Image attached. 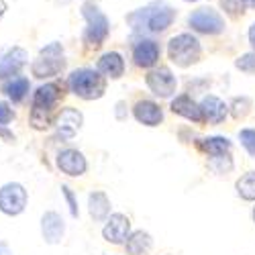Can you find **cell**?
I'll list each match as a JSON object with an SVG mask.
<instances>
[{
  "label": "cell",
  "mask_w": 255,
  "mask_h": 255,
  "mask_svg": "<svg viewBox=\"0 0 255 255\" xmlns=\"http://www.w3.org/2000/svg\"><path fill=\"white\" fill-rule=\"evenodd\" d=\"M61 98V88L57 84H41L31 96V125L33 129L43 131L51 125V113Z\"/></svg>",
  "instance_id": "6da1fadb"
},
{
  "label": "cell",
  "mask_w": 255,
  "mask_h": 255,
  "mask_svg": "<svg viewBox=\"0 0 255 255\" xmlns=\"http://www.w3.org/2000/svg\"><path fill=\"white\" fill-rule=\"evenodd\" d=\"M174 18H176V10L172 6L153 4V6H147V8H141L133 14H129L127 20H129L133 29H137V31L145 29L149 33H161L174 23Z\"/></svg>",
  "instance_id": "7a4b0ae2"
},
{
  "label": "cell",
  "mask_w": 255,
  "mask_h": 255,
  "mask_svg": "<svg viewBox=\"0 0 255 255\" xmlns=\"http://www.w3.org/2000/svg\"><path fill=\"white\" fill-rule=\"evenodd\" d=\"M68 88L72 94H76L78 98H84V100H94V98H100L106 90V82L104 78L96 72V70H90V68H80V70H74L68 78Z\"/></svg>",
  "instance_id": "3957f363"
},
{
  "label": "cell",
  "mask_w": 255,
  "mask_h": 255,
  "mask_svg": "<svg viewBox=\"0 0 255 255\" xmlns=\"http://www.w3.org/2000/svg\"><path fill=\"white\" fill-rule=\"evenodd\" d=\"M66 70V57H63V47L61 43L53 41V43L45 45L39 51V57L31 63V74L39 80L55 78Z\"/></svg>",
  "instance_id": "277c9868"
},
{
  "label": "cell",
  "mask_w": 255,
  "mask_h": 255,
  "mask_svg": "<svg viewBox=\"0 0 255 255\" xmlns=\"http://www.w3.org/2000/svg\"><path fill=\"white\" fill-rule=\"evenodd\" d=\"M82 16L86 18V31H84V43L88 47H100L104 39L109 37V18L102 14V10L94 2H86L82 6Z\"/></svg>",
  "instance_id": "5b68a950"
},
{
  "label": "cell",
  "mask_w": 255,
  "mask_h": 255,
  "mask_svg": "<svg viewBox=\"0 0 255 255\" xmlns=\"http://www.w3.org/2000/svg\"><path fill=\"white\" fill-rule=\"evenodd\" d=\"M167 55L180 68L192 66V63H196L200 59V43H198V39L192 37V35H188V33H182V35H178L174 39H169Z\"/></svg>",
  "instance_id": "8992f818"
},
{
  "label": "cell",
  "mask_w": 255,
  "mask_h": 255,
  "mask_svg": "<svg viewBox=\"0 0 255 255\" xmlns=\"http://www.w3.org/2000/svg\"><path fill=\"white\" fill-rule=\"evenodd\" d=\"M29 202V192L20 182H6L0 186V212L6 217L23 215Z\"/></svg>",
  "instance_id": "52a82bcc"
},
{
  "label": "cell",
  "mask_w": 255,
  "mask_h": 255,
  "mask_svg": "<svg viewBox=\"0 0 255 255\" xmlns=\"http://www.w3.org/2000/svg\"><path fill=\"white\" fill-rule=\"evenodd\" d=\"M188 25L192 27L194 31L198 33H204V35H217L221 31H225V20L223 16L210 6H202V8H196L188 18Z\"/></svg>",
  "instance_id": "ba28073f"
},
{
  "label": "cell",
  "mask_w": 255,
  "mask_h": 255,
  "mask_svg": "<svg viewBox=\"0 0 255 255\" xmlns=\"http://www.w3.org/2000/svg\"><path fill=\"white\" fill-rule=\"evenodd\" d=\"M29 63V53L23 47H8L0 53V82H4L12 76H18L20 70Z\"/></svg>",
  "instance_id": "9c48e42d"
},
{
  "label": "cell",
  "mask_w": 255,
  "mask_h": 255,
  "mask_svg": "<svg viewBox=\"0 0 255 255\" xmlns=\"http://www.w3.org/2000/svg\"><path fill=\"white\" fill-rule=\"evenodd\" d=\"M55 163L61 169V174H66L70 178L84 176L86 174V169H88V161H86V157H84V153L74 149V147L61 149L57 153V157H55Z\"/></svg>",
  "instance_id": "30bf717a"
},
{
  "label": "cell",
  "mask_w": 255,
  "mask_h": 255,
  "mask_svg": "<svg viewBox=\"0 0 255 255\" xmlns=\"http://www.w3.org/2000/svg\"><path fill=\"white\" fill-rule=\"evenodd\" d=\"M147 86H149V90L155 96L169 98L176 92L178 80H176V76L169 72L167 68H155V70H151L149 74H147Z\"/></svg>",
  "instance_id": "8fae6325"
},
{
  "label": "cell",
  "mask_w": 255,
  "mask_h": 255,
  "mask_svg": "<svg viewBox=\"0 0 255 255\" xmlns=\"http://www.w3.org/2000/svg\"><path fill=\"white\" fill-rule=\"evenodd\" d=\"M131 235V221L129 217L121 215V212H115V215H109L106 219V225L102 229V237L113 243V245H121L127 241V237Z\"/></svg>",
  "instance_id": "7c38bea8"
},
{
  "label": "cell",
  "mask_w": 255,
  "mask_h": 255,
  "mask_svg": "<svg viewBox=\"0 0 255 255\" xmlns=\"http://www.w3.org/2000/svg\"><path fill=\"white\" fill-rule=\"evenodd\" d=\"M82 123H84L82 113L78 109H72V106H68V109H61L59 115L53 121L57 137H61V139H72L82 129Z\"/></svg>",
  "instance_id": "4fadbf2b"
},
{
  "label": "cell",
  "mask_w": 255,
  "mask_h": 255,
  "mask_svg": "<svg viewBox=\"0 0 255 255\" xmlns=\"http://www.w3.org/2000/svg\"><path fill=\"white\" fill-rule=\"evenodd\" d=\"M63 235H66V223H63L59 212H43V217H41V237H43V241L47 245H57L61 243Z\"/></svg>",
  "instance_id": "5bb4252c"
},
{
  "label": "cell",
  "mask_w": 255,
  "mask_h": 255,
  "mask_svg": "<svg viewBox=\"0 0 255 255\" xmlns=\"http://www.w3.org/2000/svg\"><path fill=\"white\" fill-rule=\"evenodd\" d=\"M0 92L12 104H23L31 92V80L27 76H12L0 84Z\"/></svg>",
  "instance_id": "9a60e30c"
},
{
  "label": "cell",
  "mask_w": 255,
  "mask_h": 255,
  "mask_svg": "<svg viewBox=\"0 0 255 255\" xmlns=\"http://www.w3.org/2000/svg\"><path fill=\"white\" fill-rule=\"evenodd\" d=\"M133 59L139 68H151L159 59V45L151 39H141L133 47Z\"/></svg>",
  "instance_id": "2e32d148"
},
{
  "label": "cell",
  "mask_w": 255,
  "mask_h": 255,
  "mask_svg": "<svg viewBox=\"0 0 255 255\" xmlns=\"http://www.w3.org/2000/svg\"><path fill=\"white\" fill-rule=\"evenodd\" d=\"M96 72L102 76V78H113V80H119L125 72V61L121 57V53L117 51H109L104 53L98 63H96Z\"/></svg>",
  "instance_id": "e0dca14e"
},
{
  "label": "cell",
  "mask_w": 255,
  "mask_h": 255,
  "mask_svg": "<svg viewBox=\"0 0 255 255\" xmlns=\"http://www.w3.org/2000/svg\"><path fill=\"white\" fill-rule=\"evenodd\" d=\"M133 115H135V119L139 123H143L147 127H157L163 121L161 109L155 102H151V100H139L135 104V109H133Z\"/></svg>",
  "instance_id": "ac0fdd59"
},
{
  "label": "cell",
  "mask_w": 255,
  "mask_h": 255,
  "mask_svg": "<svg viewBox=\"0 0 255 255\" xmlns=\"http://www.w3.org/2000/svg\"><path fill=\"white\" fill-rule=\"evenodd\" d=\"M198 106L202 111V119L212 125H219L227 119V104L217 96H204Z\"/></svg>",
  "instance_id": "d6986e66"
},
{
  "label": "cell",
  "mask_w": 255,
  "mask_h": 255,
  "mask_svg": "<svg viewBox=\"0 0 255 255\" xmlns=\"http://www.w3.org/2000/svg\"><path fill=\"white\" fill-rule=\"evenodd\" d=\"M88 212L92 221L96 223H102L109 219L111 215V200L109 196H106L104 192H100V190H94V192L88 194Z\"/></svg>",
  "instance_id": "ffe728a7"
},
{
  "label": "cell",
  "mask_w": 255,
  "mask_h": 255,
  "mask_svg": "<svg viewBox=\"0 0 255 255\" xmlns=\"http://www.w3.org/2000/svg\"><path fill=\"white\" fill-rule=\"evenodd\" d=\"M172 111H174L176 115L188 119V121H194V123H202V121H204V119H202L200 106H198L192 98H190V96H186V94L176 96V98L172 100Z\"/></svg>",
  "instance_id": "44dd1931"
},
{
  "label": "cell",
  "mask_w": 255,
  "mask_h": 255,
  "mask_svg": "<svg viewBox=\"0 0 255 255\" xmlns=\"http://www.w3.org/2000/svg\"><path fill=\"white\" fill-rule=\"evenodd\" d=\"M151 245H153L151 235L149 233H145V231L131 233V235L127 237V241H125V249H127L129 255H147L151 251Z\"/></svg>",
  "instance_id": "7402d4cb"
},
{
  "label": "cell",
  "mask_w": 255,
  "mask_h": 255,
  "mask_svg": "<svg viewBox=\"0 0 255 255\" xmlns=\"http://www.w3.org/2000/svg\"><path fill=\"white\" fill-rule=\"evenodd\" d=\"M198 147H200V151H204L206 155L219 159V157H225V153L231 151V141L225 139V137H206V139L198 141Z\"/></svg>",
  "instance_id": "603a6c76"
},
{
  "label": "cell",
  "mask_w": 255,
  "mask_h": 255,
  "mask_svg": "<svg viewBox=\"0 0 255 255\" xmlns=\"http://www.w3.org/2000/svg\"><path fill=\"white\" fill-rule=\"evenodd\" d=\"M237 194L243 200H255V172L245 174L239 182H237Z\"/></svg>",
  "instance_id": "cb8c5ba5"
},
{
  "label": "cell",
  "mask_w": 255,
  "mask_h": 255,
  "mask_svg": "<svg viewBox=\"0 0 255 255\" xmlns=\"http://www.w3.org/2000/svg\"><path fill=\"white\" fill-rule=\"evenodd\" d=\"M235 66H237V70H241V72H245V74H255V51L241 55V57L235 61Z\"/></svg>",
  "instance_id": "d4e9b609"
},
{
  "label": "cell",
  "mask_w": 255,
  "mask_h": 255,
  "mask_svg": "<svg viewBox=\"0 0 255 255\" xmlns=\"http://www.w3.org/2000/svg\"><path fill=\"white\" fill-rule=\"evenodd\" d=\"M239 139H241V145L247 149V153L255 155V129H243L239 133Z\"/></svg>",
  "instance_id": "484cf974"
},
{
  "label": "cell",
  "mask_w": 255,
  "mask_h": 255,
  "mask_svg": "<svg viewBox=\"0 0 255 255\" xmlns=\"http://www.w3.org/2000/svg\"><path fill=\"white\" fill-rule=\"evenodd\" d=\"M14 111H12V106L8 104V102H4V100H0V125L2 127H6V125H10L12 121H14Z\"/></svg>",
  "instance_id": "4316f807"
},
{
  "label": "cell",
  "mask_w": 255,
  "mask_h": 255,
  "mask_svg": "<svg viewBox=\"0 0 255 255\" xmlns=\"http://www.w3.org/2000/svg\"><path fill=\"white\" fill-rule=\"evenodd\" d=\"M61 194L66 196V200H68V206H70V215L74 217V219H78L80 217V208H78V202H76V196H74V192L68 188V186H61Z\"/></svg>",
  "instance_id": "83f0119b"
},
{
  "label": "cell",
  "mask_w": 255,
  "mask_h": 255,
  "mask_svg": "<svg viewBox=\"0 0 255 255\" xmlns=\"http://www.w3.org/2000/svg\"><path fill=\"white\" fill-rule=\"evenodd\" d=\"M221 4L231 14H239V12H243V4L245 2H243V0H221Z\"/></svg>",
  "instance_id": "f1b7e54d"
},
{
  "label": "cell",
  "mask_w": 255,
  "mask_h": 255,
  "mask_svg": "<svg viewBox=\"0 0 255 255\" xmlns=\"http://www.w3.org/2000/svg\"><path fill=\"white\" fill-rule=\"evenodd\" d=\"M0 137L6 139L8 143H10V141H14V133H10V131L6 129V127H2V125H0Z\"/></svg>",
  "instance_id": "f546056e"
},
{
  "label": "cell",
  "mask_w": 255,
  "mask_h": 255,
  "mask_svg": "<svg viewBox=\"0 0 255 255\" xmlns=\"http://www.w3.org/2000/svg\"><path fill=\"white\" fill-rule=\"evenodd\" d=\"M0 255H12V251H10L6 241H0Z\"/></svg>",
  "instance_id": "4dcf8cb0"
},
{
  "label": "cell",
  "mask_w": 255,
  "mask_h": 255,
  "mask_svg": "<svg viewBox=\"0 0 255 255\" xmlns=\"http://www.w3.org/2000/svg\"><path fill=\"white\" fill-rule=\"evenodd\" d=\"M249 41H251V45H253V49H255V23H253L251 29H249Z\"/></svg>",
  "instance_id": "1f68e13d"
},
{
  "label": "cell",
  "mask_w": 255,
  "mask_h": 255,
  "mask_svg": "<svg viewBox=\"0 0 255 255\" xmlns=\"http://www.w3.org/2000/svg\"><path fill=\"white\" fill-rule=\"evenodd\" d=\"M243 2H245L249 8H255V0H243Z\"/></svg>",
  "instance_id": "d6a6232c"
},
{
  "label": "cell",
  "mask_w": 255,
  "mask_h": 255,
  "mask_svg": "<svg viewBox=\"0 0 255 255\" xmlns=\"http://www.w3.org/2000/svg\"><path fill=\"white\" fill-rule=\"evenodd\" d=\"M253 221H255V208H253Z\"/></svg>",
  "instance_id": "836d02e7"
},
{
  "label": "cell",
  "mask_w": 255,
  "mask_h": 255,
  "mask_svg": "<svg viewBox=\"0 0 255 255\" xmlns=\"http://www.w3.org/2000/svg\"><path fill=\"white\" fill-rule=\"evenodd\" d=\"M186 2H192V0H186Z\"/></svg>",
  "instance_id": "e575fe53"
}]
</instances>
